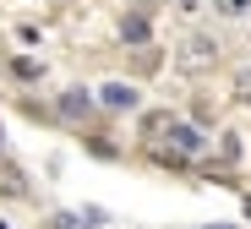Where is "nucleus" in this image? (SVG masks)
Wrapping results in <instances>:
<instances>
[{"mask_svg":"<svg viewBox=\"0 0 251 229\" xmlns=\"http://www.w3.org/2000/svg\"><path fill=\"white\" fill-rule=\"evenodd\" d=\"M219 60H224V44H219V38H207V33H191V38L180 44V71H186V76L213 71Z\"/></svg>","mask_w":251,"mask_h":229,"instance_id":"1","label":"nucleus"},{"mask_svg":"<svg viewBox=\"0 0 251 229\" xmlns=\"http://www.w3.org/2000/svg\"><path fill=\"white\" fill-rule=\"evenodd\" d=\"M137 104H142V93L131 82H104L99 87V109H109V115H131Z\"/></svg>","mask_w":251,"mask_h":229,"instance_id":"2","label":"nucleus"},{"mask_svg":"<svg viewBox=\"0 0 251 229\" xmlns=\"http://www.w3.org/2000/svg\"><path fill=\"white\" fill-rule=\"evenodd\" d=\"M164 142H170V153H180V158H197V153L207 148V142H202V131H197V126H186V120H170Z\"/></svg>","mask_w":251,"mask_h":229,"instance_id":"3","label":"nucleus"},{"mask_svg":"<svg viewBox=\"0 0 251 229\" xmlns=\"http://www.w3.org/2000/svg\"><path fill=\"white\" fill-rule=\"evenodd\" d=\"M99 109V93H88V87H66V93H60V115L66 120H88Z\"/></svg>","mask_w":251,"mask_h":229,"instance_id":"4","label":"nucleus"},{"mask_svg":"<svg viewBox=\"0 0 251 229\" xmlns=\"http://www.w3.org/2000/svg\"><path fill=\"white\" fill-rule=\"evenodd\" d=\"M148 33H153V27H148V17H142V11L120 17V38H126V44H142V50H148Z\"/></svg>","mask_w":251,"mask_h":229,"instance_id":"5","label":"nucleus"},{"mask_svg":"<svg viewBox=\"0 0 251 229\" xmlns=\"http://www.w3.org/2000/svg\"><path fill=\"white\" fill-rule=\"evenodd\" d=\"M6 66H11L17 82H38V76H44V60H33V55H11Z\"/></svg>","mask_w":251,"mask_h":229,"instance_id":"6","label":"nucleus"},{"mask_svg":"<svg viewBox=\"0 0 251 229\" xmlns=\"http://www.w3.org/2000/svg\"><path fill=\"white\" fill-rule=\"evenodd\" d=\"M170 120H175L170 109H148V115H142V136H164V131H170Z\"/></svg>","mask_w":251,"mask_h":229,"instance_id":"7","label":"nucleus"},{"mask_svg":"<svg viewBox=\"0 0 251 229\" xmlns=\"http://www.w3.org/2000/svg\"><path fill=\"white\" fill-rule=\"evenodd\" d=\"M229 99L251 109V66H240V71H235V82H229Z\"/></svg>","mask_w":251,"mask_h":229,"instance_id":"8","label":"nucleus"},{"mask_svg":"<svg viewBox=\"0 0 251 229\" xmlns=\"http://www.w3.org/2000/svg\"><path fill=\"white\" fill-rule=\"evenodd\" d=\"M213 17H251V0H207Z\"/></svg>","mask_w":251,"mask_h":229,"instance_id":"9","label":"nucleus"},{"mask_svg":"<svg viewBox=\"0 0 251 229\" xmlns=\"http://www.w3.org/2000/svg\"><path fill=\"white\" fill-rule=\"evenodd\" d=\"M55 229H88V218L82 213H55Z\"/></svg>","mask_w":251,"mask_h":229,"instance_id":"10","label":"nucleus"},{"mask_svg":"<svg viewBox=\"0 0 251 229\" xmlns=\"http://www.w3.org/2000/svg\"><path fill=\"white\" fill-rule=\"evenodd\" d=\"M0 229H6V224H0Z\"/></svg>","mask_w":251,"mask_h":229,"instance_id":"11","label":"nucleus"}]
</instances>
